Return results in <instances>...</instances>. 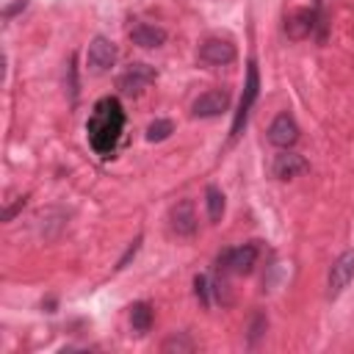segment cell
Instances as JSON below:
<instances>
[{"instance_id":"cell-1","label":"cell","mask_w":354,"mask_h":354,"mask_svg":"<svg viewBox=\"0 0 354 354\" xmlns=\"http://www.w3.org/2000/svg\"><path fill=\"white\" fill-rule=\"evenodd\" d=\"M122 127H124V111H122L119 100L116 97H102L94 105L88 122H86V133H88L91 149L97 155L108 158L116 149V144H119Z\"/></svg>"},{"instance_id":"cell-2","label":"cell","mask_w":354,"mask_h":354,"mask_svg":"<svg viewBox=\"0 0 354 354\" xmlns=\"http://www.w3.org/2000/svg\"><path fill=\"white\" fill-rule=\"evenodd\" d=\"M257 91H260V75H257V64H254V61H249V66H246V83H243V94H241V102H238V111H235V119H232V133H230V138H232V141H235V138L243 133L246 119H249V111H252V105H254V100H257Z\"/></svg>"},{"instance_id":"cell-3","label":"cell","mask_w":354,"mask_h":354,"mask_svg":"<svg viewBox=\"0 0 354 354\" xmlns=\"http://www.w3.org/2000/svg\"><path fill=\"white\" fill-rule=\"evenodd\" d=\"M315 25L324 30V17H321L318 0H313V3L304 6V8L290 11V14L285 17V33H288L290 39H307V36L315 30Z\"/></svg>"},{"instance_id":"cell-4","label":"cell","mask_w":354,"mask_h":354,"mask_svg":"<svg viewBox=\"0 0 354 354\" xmlns=\"http://www.w3.org/2000/svg\"><path fill=\"white\" fill-rule=\"evenodd\" d=\"M113 61H116L113 41H108L105 36H94L88 41V50H86V66H88V72L91 75H102V72H108L113 66Z\"/></svg>"},{"instance_id":"cell-5","label":"cell","mask_w":354,"mask_h":354,"mask_svg":"<svg viewBox=\"0 0 354 354\" xmlns=\"http://www.w3.org/2000/svg\"><path fill=\"white\" fill-rule=\"evenodd\" d=\"M152 83H155V69L149 64H130L119 75V80H116V86H119L122 94H141Z\"/></svg>"},{"instance_id":"cell-6","label":"cell","mask_w":354,"mask_h":354,"mask_svg":"<svg viewBox=\"0 0 354 354\" xmlns=\"http://www.w3.org/2000/svg\"><path fill=\"white\" fill-rule=\"evenodd\" d=\"M257 260V243H243L238 249H224L218 254V268L235 271V274H249Z\"/></svg>"},{"instance_id":"cell-7","label":"cell","mask_w":354,"mask_h":354,"mask_svg":"<svg viewBox=\"0 0 354 354\" xmlns=\"http://www.w3.org/2000/svg\"><path fill=\"white\" fill-rule=\"evenodd\" d=\"M354 279V249H346L329 268V296H340Z\"/></svg>"},{"instance_id":"cell-8","label":"cell","mask_w":354,"mask_h":354,"mask_svg":"<svg viewBox=\"0 0 354 354\" xmlns=\"http://www.w3.org/2000/svg\"><path fill=\"white\" fill-rule=\"evenodd\" d=\"M227 108H230V94H227L224 88H210V91L199 94V97L194 100V105H191V111H194L196 119L218 116V113H224Z\"/></svg>"},{"instance_id":"cell-9","label":"cell","mask_w":354,"mask_h":354,"mask_svg":"<svg viewBox=\"0 0 354 354\" xmlns=\"http://www.w3.org/2000/svg\"><path fill=\"white\" fill-rule=\"evenodd\" d=\"M268 141L274 147H282V149L293 147L299 141V124H296V119L290 113H279L271 122V127H268Z\"/></svg>"},{"instance_id":"cell-10","label":"cell","mask_w":354,"mask_h":354,"mask_svg":"<svg viewBox=\"0 0 354 354\" xmlns=\"http://www.w3.org/2000/svg\"><path fill=\"white\" fill-rule=\"evenodd\" d=\"M199 58L210 66H224V64H232L235 61V44L227 41V39H207L202 41L199 47Z\"/></svg>"},{"instance_id":"cell-11","label":"cell","mask_w":354,"mask_h":354,"mask_svg":"<svg viewBox=\"0 0 354 354\" xmlns=\"http://www.w3.org/2000/svg\"><path fill=\"white\" fill-rule=\"evenodd\" d=\"M169 221H171V230H174L177 235H194V230H196L194 202H188V199L177 202V205L171 207V213H169Z\"/></svg>"},{"instance_id":"cell-12","label":"cell","mask_w":354,"mask_h":354,"mask_svg":"<svg viewBox=\"0 0 354 354\" xmlns=\"http://www.w3.org/2000/svg\"><path fill=\"white\" fill-rule=\"evenodd\" d=\"M271 171H274V177H279V180H293L296 174H301V171H307V160L301 158V155H296V152H279L277 158H274V166H271Z\"/></svg>"},{"instance_id":"cell-13","label":"cell","mask_w":354,"mask_h":354,"mask_svg":"<svg viewBox=\"0 0 354 354\" xmlns=\"http://www.w3.org/2000/svg\"><path fill=\"white\" fill-rule=\"evenodd\" d=\"M130 39H133V44L149 50V47H160L166 41V30L158 25H149V22H138L130 28Z\"/></svg>"},{"instance_id":"cell-14","label":"cell","mask_w":354,"mask_h":354,"mask_svg":"<svg viewBox=\"0 0 354 354\" xmlns=\"http://www.w3.org/2000/svg\"><path fill=\"white\" fill-rule=\"evenodd\" d=\"M130 326H133L138 335L149 332V326H152V307H149L147 301H138V304L130 307Z\"/></svg>"},{"instance_id":"cell-15","label":"cell","mask_w":354,"mask_h":354,"mask_svg":"<svg viewBox=\"0 0 354 354\" xmlns=\"http://www.w3.org/2000/svg\"><path fill=\"white\" fill-rule=\"evenodd\" d=\"M205 199H207V216H210V221H221V216H224V194L216 185H207Z\"/></svg>"},{"instance_id":"cell-16","label":"cell","mask_w":354,"mask_h":354,"mask_svg":"<svg viewBox=\"0 0 354 354\" xmlns=\"http://www.w3.org/2000/svg\"><path fill=\"white\" fill-rule=\"evenodd\" d=\"M174 133V124L169 119H155L149 127H147V141H163Z\"/></svg>"},{"instance_id":"cell-17","label":"cell","mask_w":354,"mask_h":354,"mask_svg":"<svg viewBox=\"0 0 354 354\" xmlns=\"http://www.w3.org/2000/svg\"><path fill=\"white\" fill-rule=\"evenodd\" d=\"M163 351H194V343L185 335H174L163 343Z\"/></svg>"},{"instance_id":"cell-18","label":"cell","mask_w":354,"mask_h":354,"mask_svg":"<svg viewBox=\"0 0 354 354\" xmlns=\"http://www.w3.org/2000/svg\"><path fill=\"white\" fill-rule=\"evenodd\" d=\"M194 293H196V299H199L205 307L210 304V296H207V277H205V274H199V277L194 279Z\"/></svg>"},{"instance_id":"cell-19","label":"cell","mask_w":354,"mask_h":354,"mask_svg":"<svg viewBox=\"0 0 354 354\" xmlns=\"http://www.w3.org/2000/svg\"><path fill=\"white\" fill-rule=\"evenodd\" d=\"M266 332V315H254L252 318V326H249V343H257V337Z\"/></svg>"},{"instance_id":"cell-20","label":"cell","mask_w":354,"mask_h":354,"mask_svg":"<svg viewBox=\"0 0 354 354\" xmlns=\"http://www.w3.org/2000/svg\"><path fill=\"white\" fill-rule=\"evenodd\" d=\"M138 246H141V235H138V238H136V241H133V243L127 246V252H124V254L119 257V263H116V268H124V266H127V263H130V260L136 257V252H138Z\"/></svg>"},{"instance_id":"cell-21","label":"cell","mask_w":354,"mask_h":354,"mask_svg":"<svg viewBox=\"0 0 354 354\" xmlns=\"http://www.w3.org/2000/svg\"><path fill=\"white\" fill-rule=\"evenodd\" d=\"M22 207H25V196H19L14 205H8V207H6V213H3V221H11V218H14V216H17Z\"/></svg>"}]
</instances>
